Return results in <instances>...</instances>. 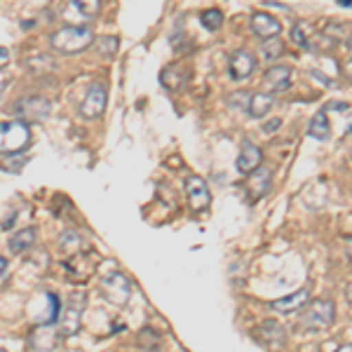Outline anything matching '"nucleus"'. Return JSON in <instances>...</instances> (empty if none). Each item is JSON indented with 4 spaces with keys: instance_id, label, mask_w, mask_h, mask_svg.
I'll return each instance as SVG.
<instances>
[{
    "instance_id": "f03ea898",
    "label": "nucleus",
    "mask_w": 352,
    "mask_h": 352,
    "mask_svg": "<svg viewBox=\"0 0 352 352\" xmlns=\"http://www.w3.org/2000/svg\"><path fill=\"white\" fill-rule=\"evenodd\" d=\"M28 320L36 327H54L61 320L59 296L52 292H38L28 303Z\"/></svg>"
},
{
    "instance_id": "6ab92c4d",
    "label": "nucleus",
    "mask_w": 352,
    "mask_h": 352,
    "mask_svg": "<svg viewBox=\"0 0 352 352\" xmlns=\"http://www.w3.org/2000/svg\"><path fill=\"white\" fill-rule=\"evenodd\" d=\"M38 240V230H36V226H26V228H21V230H16L12 237H10V242H8V247H10V252L12 254H24L28 252V249L36 244Z\"/></svg>"
},
{
    "instance_id": "a878e982",
    "label": "nucleus",
    "mask_w": 352,
    "mask_h": 352,
    "mask_svg": "<svg viewBox=\"0 0 352 352\" xmlns=\"http://www.w3.org/2000/svg\"><path fill=\"white\" fill-rule=\"evenodd\" d=\"M80 247V237L76 235V232H64V237H61V242H59V249L61 252H71V254H76V249Z\"/></svg>"
},
{
    "instance_id": "7ed1b4c3",
    "label": "nucleus",
    "mask_w": 352,
    "mask_h": 352,
    "mask_svg": "<svg viewBox=\"0 0 352 352\" xmlns=\"http://www.w3.org/2000/svg\"><path fill=\"white\" fill-rule=\"evenodd\" d=\"M336 320V303L329 298H315L312 303L303 305L300 315V327L305 331H324Z\"/></svg>"
},
{
    "instance_id": "c9c22d12",
    "label": "nucleus",
    "mask_w": 352,
    "mask_h": 352,
    "mask_svg": "<svg viewBox=\"0 0 352 352\" xmlns=\"http://www.w3.org/2000/svg\"><path fill=\"white\" fill-rule=\"evenodd\" d=\"M350 256H352V252H350Z\"/></svg>"
},
{
    "instance_id": "473e14b6",
    "label": "nucleus",
    "mask_w": 352,
    "mask_h": 352,
    "mask_svg": "<svg viewBox=\"0 0 352 352\" xmlns=\"http://www.w3.org/2000/svg\"><path fill=\"white\" fill-rule=\"evenodd\" d=\"M345 71H348V76L352 78V59L348 61V64H345Z\"/></svg>"
},
{
    "instance_id": "6e6552de",
    "label": "nucleus",
    "mask_w": 352,
    "mask_h": 352,
    "mask_svg": "<svg viewBox=\"0 0 352 352\" xmlns=\"http://www.w3.org/2000/svg\"><path fill=\"white\" fill-rule=\"evenodd\" d=\"M82 312H85V294H80V292L71 294L66 308H61V320H59L61 333H64V336H73V333L80 329Z\"/></svg>"
},
{
    "instance_id": "a211bd4d",
    "label": "nucleus",
    "mask_w": 352,
    "mask_h": 352,
    "mask_svg": "<svg viewBox=\"0 0 352 352\" xmlns=\"http://www.w3.org/2000/svg\"><path fill=\"white\" fill-rule=\"evenodd\" d=\"M272 106H275V94L272 92H254L249 96L247 113L254 120H261V118H265L272 111Z\"/></svg>"
},
{
    "instance_id": "393cba45",
    "label": "nucleus",
    "mask_w": 352,
    "mask_h": 352,
    "mask_svg": "<svg viewBox=\"0 0 352 352\" xmlns=\"http://www.w3.org/2000/svg\"><path fill=\"white\" fill-rule=\"evenodd\" d=\"M282 54H285V43H282L280 38H270V41H265V45H263V56H265V59L277 61Z\"/></svg>"
},
{
    "instance_id": "20e7f679",
    "label": "nucleus",
    "mask_w": 352,
    "mask_h": 352,
    "mask_svg": "<svg viewBox=\"0 0 352 352\" xmlns=\"http://www.w3.org/2000/svg\"><path fill=\"white\" fill-rule=\"evenodd\" d=\"M31 144V129L24 120L0 122V155H14L28 148Z\"/></svg>"
},
{
    "instance_id": "dca6fc26",
    "label": "nucleus",
    "mask_w": 352,
    "mask_h": 352,
    "mask_svg": "<svg viewBox=\"0 0 352 352\" xmlns=\"http://www.w3.org/2000/svg\"><path fill=\"white\" fill-rule=\"evenodd\" d=\"M258 338L263 340L268 348H285L287 345V331L277 320H265L263 324L258 327Z\"/></svg>"
},
{
    "instance_id": "c85d7f7f",
    "label": "nucleus",
    "mask_w": 352,
    "mask_h": 352,
    "mask_svg": "<svg viewBox=\"0 0 352 352\" xmlns=\"http://www.w3.org/2000/svg\"><path fill=\"white\" fill-rule=\"evenodd\" d=\"M282 127V118H275L272 122L265 124V132H275V129H280Z\"/></svg>"
},
{
    "instance_id": "39448f33",
    "label": "nucleus",
    "mask_w": 352,
    "mask_h": 352,
    "mask_svg": "<svg viewBox=\"0 0 352 352\" xmlns=\"http://www.w3.org/2000/svg\"><path fill=\"white\" fill-rule=\"evenodd\" d=\"M101 294L113 305H127L132 298V282L120 270H113L101 280Z\"/></svg>"
},
{
    "instance_id": "ddd939ff",
    "label": "nucleus",
    "mask_w": 352,
    "mask_h": 352,
    "mask_svg": "<svg viewBox=\"0 0 352 352\" xmlns=\"http://www.w3.org/2000/svg\"><path fill=\"white\" fill-rule=\"evenodd\" d=\"M252 31L254 36H258L261 41H270V38H280L282 24L277 16L268 12H254L252 14Z\"/></svg>"
},
{
    "instance_id": "f3484780",
    "label": "nucleus",
    "mask_w": 352,
    "mask_h": 352,
    "mask_svg": "<svg viewBox=\"0 0 352 352\" xmlns=\"http://www.w3.org/2000/svg\"><path fill=\"white\" fill-rule=\"evenodd\" d=\"M308 298H310V292H308V289H298V292L289 294V296H285V298L272 300L270 308L275 310V312H285V315H287V312L303 310V305L308 303Z\"/></svg>"
},
{
    "instance_id": "412c9836",
    "label": "nucleus",
    "mask_w": 352,
    "mask_h": 352,
    "mask_svg": "<svg viewBox=\"0 0 352 352\" xmlns=\"http://www.w3.org/2000/svg\"><path fill=\"white\" fill-rule=\"evenodd\" d=\"M160 80H162V87H167V89H181L186 85V80H188V71L184 73V66L181 64H172L169 68H164L162 71V76H160Z\"/></svg>"
},
{
    "instance_id": "4468645a",
    "label": "nucleus",
    "mask_w": 352,
    "mask_h": 352,
    "mask_svg": "<svg viewBox=\"0 0 352 352\" xmlns=\"http://www.w3.org/2000/svg\"><path fill=\"white\" fill-rule=\"evenodd\" d=\"M263 82H265V87H268L272 94L287 92V89L292 87V68L282 66V64L270 66L268 71H265V76H263Z\"/></svg>"
},
{
    "instance_id": "c756f323",
    "label": "nucleus",
    "mask_w": 352,
    "mask_h": 352,
    "mask_svg": "<svg viewBox=\"0 0 352 352\" xmlns=\"http://www.w3.org/2000/svg\"><path fill=\"white\" fill-rule=\"evenodd\" d=\"M8 59H10V56H8V52H5V50L0 47V68H3L5 64H8Z\"/></svg>"
},
{
    "instance_id": "7c9ffc66",
    "label": "nucleus",
    "mask_w": 352,
    "mask_h": 352,
    "mask_svg": "<svg viewBox=\"0 0 352 352\" xmlns=\"http://www.w3.org/2000/svg\"><path fill=\"white\" fill-rule=\"evenodd\" d=\"M345 298H348V303L352 305V282L348 285V289H345Z\"/></svg>"
},
{
    "instance_id": "1a4fd4ad",
    "label": "nucleus",
    "mask_w": 352,
    "mask_h": 352,
    "mask_svg": "<svg viewBox=\"0 0 352 352\" xmlns=\"http://www.w3.org/2000/svg\"><path fill=\"white\" fill-rule=\"evenodd\" d=\"M106 101H109V94H106L104 85H101V82L89 85L87 94H85V99L80 104V116L85 118V120H96V118L104 116Z\"/></svg>"
},
{
    "instance_id": "bb28decb",
    "label": "nucleus",
    "mask_w": 352,
    "mask_h": 352,
    "mask_svg": "<svg viewBox=\"0 0 352 352\" xmlns=\"http://www.w3.org/2000/svg\"><path fill=\"white\" fill-rule=\"evenodd\" d=\"M99 52H101V56H113L118 52V38H109V36H104V38H99Z\"/></svg>"
},
{
    "instance_id": "5701e85b",
    "label": "nucleus",
    "mask_w": 352,
    "mask_h": 352,
    "mask_svg": "<svg viewBox=\"0 0 352 352\" xmlns=\"http://www.w3.org/2000/svg\"><path fill=\"white\" fill-rule=\"evenodd\" d=\"M200 21H202V26L207 28V31H219L221 26H223V12L217 8H209V10H204V12L200 14Z\"/></svg>"
},
{
    "instance_id": "b1692460",
    "label": "nucleus",
    "mask_w": 352,
    "mask_h": 352,
    "mask_svg": "<svg viewBox=\"0 0 352 352\" xmlns=\"http://www.w3.org/2000/svg\"><path fill=\"white\" fill-rule=\"evenodd\" d=\"M292 41L303 50H310L312 47V38H310V28L308 24H296L292 28Z\"/></svg>"
},
{
    "instance_id": "423d86ee",
    "label": "nucleus",
    "mask_w": 352,
    "mask_h": 352,
    "mask_svg": "<svg viewBox=\"0 0 352 352\" xmlns=\"http://www.w3.org/2000/svg\"><path fill=\"white\" fill-rule=\"evenodd\" d=\"M12 111H14V116L19 118V120H24L26 124L43 122V120H47L50 113H52V104H50L47 99H43V96H21Z\"/></svg>"
},
{
    "instance_id": "9d476101",
    "label": "nucleus",
    "mask_w": 352,
    "mask_h": 352,
    "mask_svg": "<svg viewBox=\"0 0 352 352\" xmlns=\"http://www.w3.org/2000/svg\"><path fill=\"white\" fill-rule=\"evenodd\" d=\"M186 195L192 212H204L212 204V190H209L207 181L202 176H186Z\"/></svg>"
},
{
    "instance_id": "2eb2a0df",
    "label": "nucleus",
    "mask_w": 352,
    "mask_h": 352,
    "mask_svg": "<svg viewBox=\"0 0 352 352\" xmlns=\"http://www.w3.org/2000/svg\"><path fill=\"white\" fill-rule=\"evenodd\" d=\"M270 184H272V169L258 167L256 172H252L247 176V192L254 200H261V197L270 190Z\"/></svg>"
},
{
    "instance_id": "f257e3e1",
    "label": "nucleus",
    "mask_w": 352,
    "mask_h": 352,
    "mask_svg": "<svg viewBox=\"0 0 352 352\" xmlns=\"http://www.w3.org/2000/svg\"><path fill=\"white\" fill-rule=\"evenodd\" d=\"M94 43L92 26H64L52 33L50 45L61 54H80Z\"/></svg>"
},
{
    "instance_id": "f704fd0d",
    "label": "nucleus",
    "mask_w": 352,
    "mask_h": 352,
    "mask_svg": "<svg viewBox=\"0 0 352 352\" xmlns=\"http://www.w3.org/2000/svg\"><path fill=\"white\" fill-rule=\"evenodd\" d=\"M348 132H352V127H350V129H348Z\"/></svg>"
},
{
    "instance_id": "cd10ccee",
    "label": "nucleus",
    "mask_w": 352,
    "mask_h": 352,
    "mask_svg": "<svg viewBox=\"0 0 352 352\" xmlns=\"http://www.w3.org/2000/svg\"><path fill=\"white\" fill-rule=\"evenodd\" d=\"M8 270H10V265H8V258L5 256H0V282L8 277Z\"/></svg>"
},
{
    "instance_id": "9b49d317",
    "label": "nucleus",
    "mask_w": 352,
    "mask_h": 352,
    "mask_svg": "<svg viewBox=\"0 0 352 352\" xmlns=\"http://www.w3.org/2000/svg\"><path fill=\"white\" fill-rule=\"evenodd\" d=\"M261 162H263V151H261L254 141L244 139L242 148H240V155H237V162H235L237 172L249 176V174L256 172V169L261 167Z\"/></svg>"
},
{
    "instance_id": "0eeeda50",
    "label": "nucleus",
    "mask_w": 352,
    "mask_h": 352,
    "mask_svg": "<svg viewBox=\"0 0 352 352\" xmlns=\"http://www.w3.org/2000/svg\"><path fill=\"white\" fill-rule=\"evenodd\" d=\"M101 0H68L64 12V21L68 26H87L99 14Z\"/></svg>"
},
{
    "instance_id": "72a5a7b5",
    "label": "nucleus",
    "mask_w": 352,
    "mask_h": 352,
    "mask_svg": "<svg viewBox=\"0 0 352 352\" xmlns=\"http://www.w3.org/2000/svg\"><path fill=\"white\" fill-rule=\"evenodd\" d=\"M348 47H350V50H352V38H350V45H348Z\"/></svg>"
},
{
    "instance_id": "aec40b11",
    "label": "nucleus",
    "mask_w": 352,
    "mask_h": 352,
    "mask_svg": "<svg viewBox=\"0 0 352 352\" xmlns=\"http://www.w3.org/2000/svg\"><path fill=\"white\" fill-rule=\"evenodd\" d=\"M56 343H59V333H56L54 327H36V331H33V336H31L33 350L47 352V350H54Z\"/></svg>"
},
{
    "instance_id": "f8f14e48",
    "label": "nucleus",
    "mask_w": 352,
    "mask_h": 352,
    "mask_svg": "<svg viewBox=\"0 0 352 352\" xmlns=\"http://www.w3.org/2000/svg\"><path fill=\"white\" fill-rule=\"evenodd\" d=\"M254 71H256V56L249 52V50H237V52H232L228 61V73L232 80H247Z\"/></svg>"
},
{
    "instance_id": "4be33fe9",
    "label": "nucleus",
    "mask_w": 352,
    "mask_h": 352,
    "mask_svg": "<svg viewBox=\"0 0 352 352\" xmlns=\"http://www.w3.org/2000/svg\"><path fill=\"white\" fill-rule=\"evenodd\" d=\"M308 134L317 141H327L329 136H331V124L327 120V111H317L315 116L310 118Z\"/></svg>"
},
{
    "instance_id": "2f4dec72",
    "label": "nucleus",
    "mask_w": 352,
    "mask_h": 352,
    "mask_svg": "<svg viewBox=\"0 0 352 352\" xmlns=\"http://www.w3.org/2000/svg\"><path fill=\"white\" fill-rule=\"evenodd\" d=\"M333 352H352V343L340 345V348H338V350H333Z\"/></svg>"
}]
</instances>
